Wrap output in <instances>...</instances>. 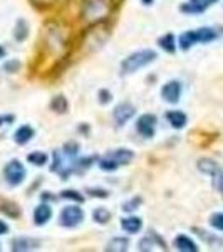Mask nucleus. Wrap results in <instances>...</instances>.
<instances>
[{"label": "nucleus", "instance_id": "obj_1", "mask_svg": "<svg viewBox=\"0 0 223 252\" xmlns=\"http://www.w3.org/2000/svg\"><path fill=\"white\" fill-rule=\"evenodd\" d=\"M156 59V52L151 49H144V51H138L129 54L126 59L121 63V72L123 74H133V72L139 71L141 67H146Z\"/></svg>", "mask_w": 223, "mask_h": 252}, {"label": "nucleus", "instance_id": "obj_2", "mask_svg": "<svg viewBox=\"0 0 223 252\" xmlns=\"http://www.w3.org/2000/svg\"><path fill=\"white\" fill-rule=\"evenodd\" d=\"M3 178H5V182L9 185L17 187L26 178V168H24V165L19 160H12L3 168Z\"/></svg>", "mask_w": 223, "mask_h": 252}, {"label": "nucleus", "instance_id": "obj_3", "mask_svg": "<svg viewBox=\"0 0 223 252\" xmlns=\"http://www.w3.org/2000/svg\"><path fill=\"white\" fill-rule=\"evenodd\" d=\"M83 219H84V214L78 205L66 207V209H62V212H60V225L76 227L78 223L83 222Z\"/></svg>", "mask_w": 223, "mask_h": 252}, {"label": "nucleus", "instance_id": "obj_4", "mask_svg": "<svg viewBox=\"0 0 223 252\" xmlns=\"http://www.w3.org/2000/svg\"><path fill=\"white\" fill-rule=\"evenodd\" d=\"M136 129L141 136L144 138H153L156 129V116L153 115H143L139 120L136 121Z\"/></svg>", "mask_w": 223, "mask_h": 252}, {"label": "nucleus", "instance_id": "obj_5", "mask_svg": "<svg viewBox=\"0 0 223 252\" xmlns=\"http://www.w3.org/2000/svg\"><path fill=\"white\" fill-rule=\"evenodd\" d=\"M136 109L133 104L129 103H121L117 104V106L114 108V113H112V116H114V121L119 126H123L124 123H128L129 120H131L133 116H135Z\"/></svg>", "mask_w": 223, "mask_h": 252}, {"label": "nucleus", "instance_id": "obj_6", "mask_svg": "<svg viewBox=\"0 0 223 252\" xmlns=\"http://www.w3.org/2000/svg\"><path fill=\"white\" fill-rule=\"evenodd\" d=\"M181 96V84L178 81H169L161 89V97L166 103H178Z\"/></svg>", "mask_w": 223, "mask_h": 252}, {"label": "nucleus", "instance_id": "obj_7", "mask_svg": "<svg viewBox=\"0 0 223 252\" xmlns=\"http://www.w3.org/2000/svg\"><path fill=\"white\" fill-rule=\"evenodd\" d=\"M155 249H163L166 251V246L165 242L161 241L160 237H158L156 234H149L146 235L144 239H141L139 241V251H155Z\"/></svg>", "mask_w": 223, "mask_h": 252}, {"label": "nucleus", "instance_id": "obj_8", "mask_svg": "<svg viewBox=\"0 0 223 252\" xmlns=\"http://www.w3.org/2000/svg\"><path fill=\"white\" fill-rule=\"evenodd\" d=\"M39 247V241L35 239H30V237H17L12 241V251L15 252H22V251H30V249H35Z\"/></svg>", "mask_w": 223, "mask_h": 252}, {"label": "nucleus", "instance_id": "obj_9", "mask_svg": "<svg viewBox=\"0 0 223 252\" xmlns=\"http://www.w3.org/2000/svg\"><path fill=\"white\" fill-rule=\"evenodd\" d=\"M52 217V209L47 204H40L37 209L34 210V222L35 225H44Z\"/></svg>", "mask_w": 223, "mask_h": 252}, {"label": "nucleus", "instance_id": "obj_10", "mask_svg": "<svg viewBox=\"0 0 223 252\" xmlns=\"http://www.w3.org/2000/svg\"><path fill=\"white\" fill-rule=\"evenodd\" d=\"M206 9H208V5H206L203 0H188V2H185L180 7V10L185 12V14H201Z\"/></svg>", "mask_w": 223, "mask_h": 252}, {"label": "nucleus", "instance_id": "obj_11", "mask_svg": "<svg viewBox=\"0 0 223 252\" xmlns=\"http://www.w3.org/2000/svg\"><path fill=\"white\" fill-rule=\"evenodd\" d=\"M121 227H123V230H126L128 234H136L141 230V227H143V222H141L139 217H126L121 220Z\"/></svg>", "mask_w": 223, "mask_h": 252}, {"label": "nucleus", "instance_id": "obj_12", "mask_svg": "<svg viewBox=\"0 0 223 252\" xmlns=\"http://www.w3.org/2000/svg\"><path fill=\"white\" fill-rule=\"evenodd\" d=\"M34 138V129L30 128V126H20V128L15 131V135H14V140H15V143H19V145H26V143H29V141Z\"/></svg>", "mask_w": 223, "mask_h": 252}, {"label": "nucleus", "instance_id": "obj_13", "mask_svg": "<svg viewBox=\"0 0 223 252\" xmlns=\"http://www.w3.org/2000/svg\"><path fill=\"white\" fill-rule=\"evenodd\" d=\"M108 157L112 158L116 163L126 165L133 160V152H129V150H126V148H119V150H114V152L108 153Z\"/></svg>", "mask_w": 223, "mask_h": 252}, {"label": "nucleus", "instance_id": "obj_14", "mask_svg": "<svg viewBox=\"0 0 223 252\" xmlns=\"http://www.w3.org/2000/svg\"><path fill=\"white\" fill-rule=\"evenodd\" d=\"M175 246L178 251H183V252H196L198 251L196 244H195L190 237H186V235H178L175 239Z\"/></svg>", "mask_w": 223, "mask_h": 252}, {"label": "nucleus", "instance_id": "obj_15", "mask_svg": "<svg viewBox=\"0 0 223 252\" xmlns=\"http://www.w3.org/2000/svg\"><path fill=\"white\" fill-rule=\"evenodd\" d=\"M166 120L176 129H181L186 125V115L183 111H168L166 113Z\"/></svg>", "mask_w": 223, "mask_h": 252}, {"label": "nucleus", "instance_id": "obj_16", "mask_svg": "<svg viewBox=\"0 0 223 252\" xmlns=\"http://www.w3.org/2000/svg\"><path fill=\"white\" fill-rule=\"evenodd\" d=\"M195 34H196V40L201 44L212 42V40L217 39V32L213 29H210V27H201V29L195 31Z\"/></svg>", "mask_w": 223, "mask_h": 252}, {"label": "nucleus", "instance_id": "obj_17", "mask_svg": "<svg viewBox=\"0 0 223 252\" xmlns=\"http://www.w3.org/2000/svg\"><path fill=\"white\" fill-rule=\"evenodd\" d=\"M128 246H129V241L128 239H124V237H116V239H112L111 242L106 246V251H111V252H124V251H128Z\"/></svg>", "mask_w": 223, "mask_h": 252}, {"label": "nucleus", "instance_id": "obj_18", "mask_svg": "<svg viewBox=\"0 0 223 252\" xmlns=\"http://www.w3.org/2000/svg\"><path fill=\"white\" fill-rule=\"evenodd\" d=\"M193 44H198L196 40V34H195V31H188L185 32V34L180 35V47L186 51V49H190L193 46Z\"/></svg>", "mask_w": 223, "mask_h": 252}, {"label": "nucleus", "instance_id": "obj_19", "mask_svg": "<svg viewBox=\"0 0 223 252\" xmlns=\"http://www.w3.org/2000/svg\"><path fill=\"white\" fill-rule=\"evenodd\" d=\"M158 44H160V47L163 49V51H166V52H175V49H176V46H175V35H173V34L163 35V37L158 40Z\"/></svg>", "mask_w": 223, "mask_h": 252}, {"label": "nucleus", "instance_id": "obj_20", "mask_svg": "<svg viewBox=\"0 0 223 252\" xmlns=\"http://www.w3.org/2000/svg\"><path fill=\"white\" fill-rule=\"evenodd\" d=\"M51 108L54 109L56 113H66L67 111V101L64 96H56L54 99L51 101Z\"/></svg>", "mask_w": 223, "mask_h": 252}, {"label": "nucleus", "instance_id": "obj_21", "mask_svg": "<svg viewBox=\"0 0 223 252\" xmlns=\"http://www.w3.org/2000/svg\"><path fill=\"white\" fill-rule=\"evenodd\" d=\"M27 160H29V163H32V165L42 166V165L47 163L49 157L46 155V153H42V152H34V153H30V155L27 157Z\"/></svg>", "mask_w": 223, "mask_h": 252}, {"label": "nucleus", "instance_id": "obj_22", "mask_svg": "<svg viewBox=\"0 0 223 252\" xmlns=\"http://www.w3.org/2000/svg\"><path fill=\"white\" fill-rule=\"evenodd\" d=\"M210 177L213 178L215 189H217L218 192L222 193V197H223V170L220 168V166H217V168H215V172L210 175Z\"/></svg>", "mask_w": 223, "mask_h": 252}, {"label": "nucleus", "instance_id": "obj_23", "mask_svg": "<svg viewBox=\"0 0 223 252\" xmlns=\"http://www.w3.org/2000/svg\"><path fill=\"white\" fill-rule=\"evenodd\" d=\"M217 163H215L213 160H210V158H203V160H200L198 161V168L201 170L203 173L206 175H212L215 172V168H217Z\"/></svg>", "mask_w": 223, "mask_h": 252}, {"label": "nucleus", "instance_id": "obj_24", "mask_svg": "<svg viewBox=\"0 0 223 252\" xmlns=\"http://www.w3.org/2000/svg\"><path fill=\"white\" fill-rule=\"evenodd\" d=\"M92 219L97 222V223H106V222H109V219H111V214L108 212L106 209H96L94 212H92Z\"/></svg>", "mask_w": 223, "mask_h": 252}, {"label": "nucleus", "instance_id": "obj_25", "mask_svg": "<svg viewBox=\"0 0 223 252\" xmlns=\"http://www.w3.org/2000/svg\"><path fill=\"white\" fill-rule=\"evenodd\" d=\"M119 163H116L112 158H109L108 155L103 158V160H99V168L101 170H106V172H112V170H116V168H119Z\"/></svg>", "mask_w": 223, "mask_h": 252}, {"label": "nucleus", "instance_id": "obj_26", "mask_svg": "<svg viewBox=\"0 0 223 252\" xmlns=\"http://www.w3.org/2000/svg\"><path fill=\"white\" fill-rule=\"evenodd\" d=\"M60 197L67 198V200H74V202H78V204H83L84 202V195L76 192V190H64V192L60 193Z\"/></svg>", "mask_w": 223, "mask_h": 252}, {"label": "nucleus", "instance_id": "obj_27", "mask_svg": "<svg viewBox=\"0 0 223 252\" xmlns=\"http://www.w3.org/2000/svg\"><path fill=\"white\" fill-rule=\"evenodd\" d=\"M210 223H212L213 229L220 230V232H223V214H213L212 217H210Z\"/></svg>", "mask_w": 223, "mask_h": 252}, {"label": "nucleus", "instance_id": "obj_28", "mask_svg": "<svg viewBox=\"0 0 223 252\" xmlns=\"http://www.w3.org/2000/svg\"><path fill=\"white\" fill-rule=\"evenodd\" d=\"M27 37V26L24 20H19L17 22V29H15V39L17 40H24Z\"/></svg>", "mask_w": 223, "mask_h": 252}, {"label": "nucleus", "instance_id": "obj_29", "mask_svg": "<svg viewBox=\"0 0 223 252\" xmlns=\"http://www.w3.org/2000/svg\"><path fill=\"white\" fill-rule=\"evenodd\" d=\"M139 204H141V198H139V197H136L135 200L126 202V204L123 205V210H124V212H131V210H136L138 207H139Z\"/></svg>", "mask_w": 223, "mask_h": 252}, {"label": "nucleus", "instance_id": "obj_30", "mask_svg": "<svg viewBox=\"0 0 223 252\" xmlns=\"http://www.w3.org/2000/svg\"><path fill=\"white\" fill-rule=\"evenodd\" d=\"M78 152H79V145H76V143H67L64 146V153H66L67 157H76Z\"/></svg>", "mask_w": 223, "mask_h": 252}, {"label": "nucleus", "instance_id": "obj_31", "mask_svg": "<svg viewBox=\"0 0 223 252\" xmlns=\"http://www.w3.org/2000/svg\"><path fill=\"white\" fill-rule=\"evenodd\" d=\"M111 93L106 91V89H103V91H99V103L101 104H108V103H111Z\"/></svg>", "mask_w": 223, "mask_h": 252}, {"label": "nucleus", "instance_id": "obj_32", "mask_svg": "<svg viewBox=\"0 0 223 252\" xmlns=\"http://www.w3.org/2000/svg\"><path fill=\"white\" fill-rule=\"evenodd\" d=\"M87 193L91 195V197H101V198H104V197H108V192L106 190H99V189H94V190H87Z\"/></svg>", "mask_w": 223, "mask_h": 252}, {"label": "nucleus", "instance_id": "obj_33", "mask_svg": "<svg viewBox=\"0 0 223 252\" xmlns=\"http://www.w3.org/2000/svg\"><path fill=\"white\" fill-rule=\"evenodd\" d=\"M14 120H15L14 115H3V116H0V126L12 125V123H14Z\"/></svg>", "mask_w": 223, "mask_h": 252}, {"label": "nucleus", "instance_id": "obj_34", "mask_svg": "<svg viewBox=\"0 0 223 252\" xmlns=\"http://www.w3.org/2000/svg\"><path fill=\"white\" fill-rule=\"evenodd\" d=\"M7 232H9V227H7V223L0 220V235H3V234H7Z\"/></svg>", "mask_w": 223, "mask_h": 252}, {"label": "nucleus", "instance_id": "obj_35", "mask_svg": "<svg viewBox=\"0 0 223 252\" xmlns=\"http://www.w3.org/2000/svg\"><path fill=\"white\" fill-rule=\"evenodd\" d=\"M203 2L206 3V5H208V7H210V5H212V3H215V2H218V0H203Z\"/></svg>", "mask_w": 223, "mask_h": 252}, {"label": "nucleus", "instance_id": "obj_36", "mask_svg": "<svg viewBox=\"0 0 223 252\" xmlns=\"http://www.w3.org/2000/svg\"><path fill=\"white\" fill-rule=\"evenodd\" d=\"M2 58H5V49L0 47V59H2Z\"/></svg>", "mask_w": 223, "mask_h": 252}, {"label": "nucleus", "instance_id": "obj_37", "mask_svg": "<svg viewBox=\"0 0 223 252\" xmlns=\"http://www.w3.org/2000/svg\"><path fill=\"white\" fill-rule=\"evenodd\" d=\"M141 2H143V3H148V5H149V3H153V0H141Z\"/></svg>", "mask_w": 223, "mask_h": 252}]
</instances>
